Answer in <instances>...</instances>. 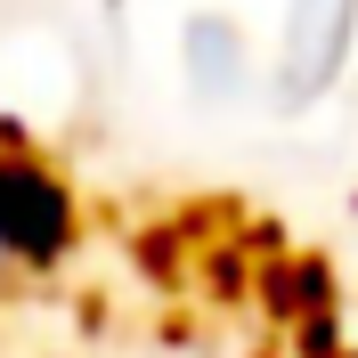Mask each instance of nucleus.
I'll return each instance as SVG.
<instances>
[{"label": "nucleus", "instance_id": "f257e3e1", "mask_svg": "<svg viewBox=\"0 0 358 358\" xmlns=\"http://www.w3.org/2000/svg\"><path fill=\"white\" fill-rule=\"evenodd\" d=\"M73 245H82V203H73L66 171L41 147H24V155L0 147V252L33 277H49L73 261Z\"/></svg>", "mask_w": 358, "mask_h": 358}, {"label": "nucleus", "instance_id": "f03ea898", "mask_svg": "<svg viewBox=\"0 0 358 358\" xmlns=\"http://www.w3.org/2000/svg\"><path fill=\"white\" fill-rule=\"evenodd\" d=\"M358 33V0H285L277 24V106H317Z\"/></svg>", "mask_w": 358, "mask_h": 358}, {"label": "nucleus", "instance_id": "20e7f679", "mask_svg": "<svg viewBox=\"0 0 358 358\" xmlns=\"http://www.w3.org/2000/svg\"><path fill=\"white\" fill-rule=\"evenodd\" d=\"M179 57H187V90L196 98H236L245 90V33H236V17H187Z\"/></svg>", "mask_w": 358, "mask_h": 358}, {"label": "nucleus", "instance_id": "7ed1b4c3", "mask_svg": "<svg viewBox=\"0 0 358 358\" xmlns=\"http://www.w3.org/2000/svg\"><path fill=\"white\" fill-rule=\"evenodd\" d=\"M252 301H261L277 326H301V317H317V310H342V277H334V261L326 252H268L261 261V277H252Z\"/></svg>", "mask_w": 358, "mask_h": 358}, {"label": "nucleus", "instance_id": "1a4fd4ad", "mask_svg": "<svg viewBox=\"0 0 358 358\" xmlns=\"http://www.w3.org/2000/svg\"><path fill=\"white\" fill-rule=\"evenodd\" d=\"M0 268H8V252H0Z\"/></svg>", "mask_w": 358, "mask_h": 358}, {"label": "nucleus", "instance_id": "9d476101", "mask_svg": "<svg viewBox=\"0 0 358 358\" xmlns=\"http://www.w3.org/2000/svg\"><path fill=\"white\" fill-rule=\"evenodd\" d=\"M342 358H358V350H342Z\"/></svg>", "mask_w": 358, "mask_h": 358}, {"label": "nucleus", "instance_id": "39448f33", "mask_svg": "<svg viewBox=\"0 0 358 358\" xmlns=\"http://www.w3.org/2000/svg\"><path fill=\"white\" fill-rule=\"evenodd\" d=\"M203 293L212 301H252V277H261V252L245 245V236H228V245H203Z\"/></svg>", "mask_w": 358, "mask_h": 358}, {"label": "nucleus", "instance_id": "0eeeda50", "mask_svg": "<svg viewBox=\"0 0 358 358\" xmlns=\"http://www.w3.org/2000/svg\"><path fill=\"white\" fill-rule=\"evenodd\" d=\"M293 334V350L301 358H342L350 342H342V310H317V317H301V326H285Z\"/></svg>", "mask_w": 358, "mask_h": 358}, {"label": "nucleus", "instance_id": "423d86ee", "mask_svg": "<svg viewBox=\"0 0 358 358\" xmlns=\"http://www.w3.org/2000/svg\"><path fill=\"white\" fill-rule=\"evenodd\" d=\"M187 236H196V220H179V228H147V236L131 245L138 277H155V285H171V277H179V261H187Z\"/></svg>", "mask_w": 358, "mask_h": 358}, {"label": "nucleus", "instance_id": "6e6552de", "mask_svg": "<svg viewBox=\"0 0 358 358\" xmlns=\"http://www.w3.org/2000/svg\"><path fill=\"white\" fill-rule=\"evenodd\" d=\"M0 147H8V155H24V147H33V131H24L17 114H0Z\"/></svg>", "mask_w": 358, "mask_h": 358}]
</instances>
